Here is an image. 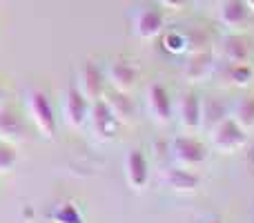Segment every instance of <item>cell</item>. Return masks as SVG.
I'll list each match as a JSON object with an SVG mask.
<instances>
[{
  "label": "cell",
  "mask_w": 254,
  "mask_h": 223,
  "mask_svg": "<svg viewBox=\"0 0 254 223\" xmlns=\"http://www.w3.org/2000/svg\"><path fill=\"white\" fill-rule=\"evenodd\" d=\"M205 223H223V221H221V219H216V217H212V219H207Z\"/></svg>",
  "instance_id": "cell-27"
},
{
  "label": "cell",
  "mask_w": 254,
  "mask_h": 223,
  "mask_svg": "<svg viewBox=\"0 0 254 223\" xmlns=\"http://www.w3.org/2000/svg\"><path fill=\"white\" fill-rule=\"evenodd\" d=\"M205 2H212V4H221L223 0H205Z\"/></svg>",
  "instance_id": "cell-28"
},
{
  "label": "cell",
  "mask_w": 254,
  "mask_h": 223,
  "mask_svg": "<svg viewBox=\"0 0 254 223\" xmlns=\"http://www.w3.org/2000/svg\"><path fill=\"white\" fill-rule=\"evenodd\" d=\"M221 56L225 63H250V45L241 34H228L221 40Z\"/></svg>",
  "instance_id": "cell-16"
},
{
  "label": "cell",
  "mask_w": 254,
  "mask_h": 223,
  "mask_svg": "<svg viewBox=\"0 0 254 223\" xmlns=\"http://www.w3.org/2000/svg\"><path fill=\"white\" fill-rule=\"evenodd\" d=\"M105 85H107L105 72H103L101 67L96 65V63L87 61L83 67H80V72H78V85H76V87L80 89V94H83V96L87 98L89 103L103 98V94H105Z\"/></svg>",
  "instance_id": "cell-8"
},
{
  "label": "cell",
  "mask_w": 254,
  "mask_h": 223,
  "mask_svg": "<svg viewBox=\"0 0 254 223\" xmlns=\"http://www.w3.org/2000/svg\"><path fill=\"white\" fill-rule=\"evenodd\" d=\"M250 16L252 11L248 9V4L243 0H223L219 4V20L225 29L234 31H243L248 25H250Z\"/></svg>",
  "instance_id": "cell-11"
},
{
  "label": "cell",
  "mask_w": 254,
  "mask_h": 223,
  "mask_svg": "<svg viewBox=\"0 0 254 223\" xmlns=\"http://www.w3.org/2000/svg\"><path fill=\"white\" fill-rule=\"evenodd\" d=\"M210 143L216 152L221 154H234L237 149L246 148L248 132L234 121L232 116H225L214 127H210Z\"/></svg>",
  "instance_id": "cell-2"
},
{
  "label": "cell",
  "mask_w": 254,
  "mask_h": 223,
  "mask_svg": "<svg viewBox=\"0 0 254 223\" xmlns=\"http://www.w3.org/2000/svg\"><path fill=\"white\" fill-rule=\"evenodd\" d=\"M25 105H27V112H29L31 121H34L36 130H38L45 139H54L56 130H58V121H56V114H54L52 101H49L47 94L38 87L27 89Z\"/></svg>",
  "instance_id": "cell-1"
},
{
  "label": "cell",
  "mask_w": 254,
  "mask_h": 223,
  "mask_svg": "<svg viewBox=\"0 0 254 223\" xmlns=\"http://www.w3.org/2000/svg\"><path fill=\"white\" fill-rule=\"evenodd\" d=\"M172 156H174V161L179 163V165L192 167L194 170V167L205 163L207 149H205V145L198 139H194V136H176V139L172 141Z\"/></svg>",
  "instance_id": "cell-4"
},
{
  "label": "cell",
  "mask_w": 254,
  "mask_h": 223,
  "mask_svg": "<svg viewBox=\"0 0 254 223\" xmlns=\"http://www.w3.org/2000/svg\"><path fill=\"white\" fill-rule=\"evenodd\" d=\"M212 70H214V54L210 49H203L196 54H188L183 74L190 83H201L212 74Z\"/></svg>",
  "instance_id": "cell-13"
},
{
  "label": "cell",
  "mask_w": 254,
  "mask_h": 223,
  "mask_svg": "<svg viewBox=\"0 0 254 223\" xmlns=\"http://www.w3.org/2000/svg\"><path fill=\"white\" fill-rule=\"evenodd\" d=\"M203 105V112H201V127H214L219 121H223L225 116H230L228 107L223 105V103H219L216 98H205V103H201Z\"/></svg>",
  "instance_id": "cell-19"
},
{
  "label": "cell",
  "mask_w": 254,
  "mask_h": 223,
  "mask_svg": "<svg viewBox=\"0 0 254 223\" xmlns=\"http://www.w3.org/2000/svg\"><path fill=\"white\" fill-rule=\"evenodd\" d=\"M105 78H107V83L112 85V89H119V92L129 94L131 89L136 87V83H138L140 70L131 61H114V63H110V67H107Z\"/></svg>",
  "instance_id": "cell-10"
},
{
  "label": "cell",
  "mask_w": 254,
  "mask_h": 223,
  "mask_svg": "<svg viewBox=\"0 0 254 223\" xmlns=\"http://www.w3.org/2000/svg\"><path fill=\"white\" fill-rule=\"evenodd\" d=\"M201 103L203 101L194 92L183 94L179 101V121H181V125H183V130H188V134L201 130V118H203L201 116V112H203Z\"/></svg>",
  "instance_id": "cell-14"
},
{
  "label": "cell",
  "mask_w": 254,
  "mask_h": 223,
  "mask_svg": "<svg viewBox=\"0 0 254 223\" xmlns=\"http://www.w3.org/2000/svg\"><path fill=\"white\" fill-rule=\"evenodd\" d=\"M89 105L92 103L80 94L76 85H69L65 94V103H63V121L69 130H80L85 123L89 121Z\"/></svg>",
  "instance_id": "cell-5"
},
{
  "label": "cell",
  "mask_w": 254,
  "mask_h": 223,
  "mask_svg": "<svg viewBox=\"0 0 254 223\" xmlns=\"http://www.w3.org/2000/svg\"><path fill=\"white\" fill-rule=\"evenodd\" d=\"M185 34V54H196L207 49V36L201 29H190Z\"/></svg>",
  "instance_id": "cell-23"
},
{
  "label": "cell",
  "mask_w": 254,
  "mask_h": 223,
  "mask_svg": "<svg viewBox=\"0 0 254 223\" xmlns=\"http://www.w3.org/2000/svg\"><path fill=\"white\" fill-rule=\"evenodd\" d=\"M165 27V13L158 7H138L131 18V29L140 40H152Z\"/></svg>",
  "instance_id": "cell-7"
},
{
  "label": "cell",
  "mask_w": 254,
  "mask_h": 223,
  "mask_svg": "<svg viewBox=\"0 0 254 223\" xmlns=\"http://www.w3.org/2000/svg\"><path fill=\"white\" fill-rule=\"evenodd\" d=\"M165 185L172 190V192H196L201 188V176L192 170V167H183V165H174L170 170H165V176H163Z\"/></svg>",
  "instance_id": "cell-12"
},
{
  "label": "cell",
  "mask_w": 254,
  "mask_h": 223,
  "mask_svg": "<svg viewBox=\"0 0 254 223\" xmlns=\"http://www.w3.org/2000/svg\"><path fill=\"white\" fill-rule=\"evenodd\" d=\"M225 78L230 80V85L246 87V85L252 83L254 70L250 63H228V67H225Z\"/></svg>",
  "instance_id": "cell-20"
},
{
  "label": "cell",
  "mask_w": 254,
  "mask_h": 223,
  "mask_svg": "<svg viewBox=\"0 0 254 223\" xmlns=\"http://www.w3.org/2000/svg\"><path fill=\"white\" fill-rule=\"evenodd\" d=\"M105 103L110 105V110L114 112V116L119 118L121 123H129L131 116H134V101L129 98L127 92H119V89H112V92L103 94Z\"/></svg>",
  "instance_id": "cell-17"
},
{
  "label": "cell",
  "mask_w": 254,
  "mask_h": 223,
  "mask_svg": "<svg viewBox=\"0 0 254 223\" xmlns=\"http://www.w3.org/2000/svg\"><path fill=\"white\" fill-rule=\"evenodd\" d=\"M165 49L172 54H185V34L183 31H170L165 36Z\"/></svg>",
  "instance_id": "cell-24"
},
{
  "label": "cell",
  "mask_w": 254,
  "mask_h": 223,
  "mask_svg": "<svg viewBox=\"0 0 254 223\" xmlns=\"http://www.w3.org/2000/svg\"><path fill=\"white\" fill-rule=\"evenodd\" d=\"M89 123H92V134L98 143H110L119 134L121 121L114 116L105 98H98L89 105Z\"/></svg>",
  "instance_id": "cell-3"
},
{
  "label": "cell",
  "mask_w": 254,
  "mask_h": 223,
  "mask_svg": "<svg viewBox=\"0 0 254 223\" xmlns=\"http://www.w3.org/2000/svg\"><path fill=\"white\" fill-rule=\"evenodd\" d=\"M243 2L248 4V9H250V11L254 13V0H243Z\"/></svg>",
  "instance_id": "cell-26"
},
{
  "label": "cell",
  "mask_w": 254,
  "mask_h": 223,
  "mask_svg": "<svg viewBox=\"0 0 254 223\" xmlns=\"http://www.w3.org/2000/svg\"><path fill=\"white\" fill-rule=\"evenodd\" d=\"M52 219L54 223H85L83 215H80L78 206L74 201H65L61 206H56L52 210Z\"/></svg>",
  "instance_id": "cell-21"
},
{
  "label": "cell",
  "mask_w": 254,
  "mask_h": 223,
  "mask_svg": "<svg viewBox=\"0 0 254 223\" xmlns=\"http://www.w3.org/2000/svg\"><path fill=\"white\" fill-rule=\"evenodd\" d=\"M16 163H18L16 145L0 141V174H7V172H11L13 167H16Z\"/></svg>",
  "instance_id": "cell-22"
},
{
  "label": "cell",
  "mask_w": 254,
  "mask_h": 223,
  "mask_svg": "<svg viewBox=\"0 0 254 223\" xmlns=\"http://www.w3.org/2000/svg\"><path fill=\"white\" fill-rule=\"evenodd\" d=\"M161 2V7L165 9H172V11H181V9L188 4V0H158Z\"/></svg>",
  "instance_id": "cell-25"
},
{
  "label": "cell",
  "mask_w": 254,
  "mask_h": 223,
  "mask_svg": "<svg viewBox=\"0 0 254 223\" xmlns=\"http://www.w3.org/2000/svg\"><path fill=\"white\" fill-rule=\"evenodd\" d=\"M145 101H147V112L152 116V121H156L158 125H165V123L172 121V98L170 92L165 89V85L161 83H152L145 92Z\"/></svg>",
  "instance_id": "cell-9"
},
{
  "label": "cell",
  "mask_w": 254,
  "mask_h": 223,
  "mask_svg": "<svg viewBox=\"0 0 254 223\" xmlns=\"http://www.w3.org/2000/svg\"><path fill=\"white\" fill-rule=\"evenodd\" d=\"M230 116L246 132L254 130V96H241L230 110Z\"/></svg>",
  "instance_id": "cell-18"
},
{
  "label": "cell",
  "mask_w": 254,
  "mask_h": 223,
  "mask_svg": "<svg viewBox=\"0 0 254 223\" xmlns=\"http://www.w3.org/2000/svg\"><path fill=\"white\" fill-rule=\"evenodd\" d=\"M123 170H125V179L134 192H143L149 183V161L143 154L140 148H131L125 154L123 161Z\"/></svg>",
  "instance_id": "cell-6"
},
{
  "label": "cell",
  "mask_w": 254,
  "mask_h": 223,
  "mask_svg": "<svg viewBox=\"0 0 254 223\" xmlns=\"http://www.w3.org/2000/svg\"><path fill=\"white\" fill-rule=\"evenodd\" d=\"M25 134L27 130L22 118L13 110H9V107H0V141L18 145L25 141Z\"/></svg>",
  "instance_id": "cell-15"
}]
</instances>
